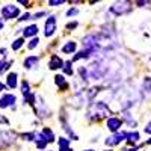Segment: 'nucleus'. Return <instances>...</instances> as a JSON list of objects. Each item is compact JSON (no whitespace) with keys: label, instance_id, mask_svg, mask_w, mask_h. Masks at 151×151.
I'll use <instances>...</instances> for the list:
<instances>
[{"label":"nucleus","instance_id":"7ed1b4c3","mask_svg":"<svg viewBox=\"0 0 151 151\" xmlns=\"http://www.w3.org/2000/svg\"><path fill=\"white\" fill-rule=\"evenodd\" d=\"M15 141H17V134L14 132H9V130L0 132V148H6V147L12 145Z\"/></svg>","mask_w":151,"mask_h":151},{"label":"nucleus","instance_id":"412c9836","mask_svg":"<svg viewBox=\"0 0 151 151\" xmlns=\"http://www.w3.org/2000/svg\"><path fill=\"white\" fill-rule=\"evenodd\" d=\"M21 92H23L24 98H26V97L30 94V86H29L27 82H23V83H21Z\"/></svg>","mask_w":151,"mask_h":151},{"label":"nucleus","instance_id":"4c0bfd02","mask_svg":"<svg viewBox=\"0 0 151 151\" xmlns=\"http://www.w3.org/2000/svg\"><path fill=\"white\" fill-rule=\"evenodd\" d=\"M137 150V147H133V148H130V150H127V151H136Z\"/></svg>","mask_w":151,"mask_h":151},{"label":"nucleus","instance_id":"6e6552de","mask_svg":"<svg viewBox=\"0 0 151 151\" xmlns=\"http://www.w3.org/2000/svg\"><path fill=\"white\" fill-rule=\"evenodd\" d=\"M15 101H17V98H15L14 94H5L2 98H0V107H2V109L9 107V106H11V107H14Z\"/></svg>","mask_w":151,"mask_h":151},{"label":"nucleus","instance_id":"dca6fc26","mask_svg":"<svg viewBox=\"0 0 151 151\" xmlns=\"http://www.w3.org/2000/svg\"><path fill=\"white\" fill-rule=\"evenodd\" d=\"M142 91L145 95H151V77H147L142 83Z\"/></svg>","mask_w":151,"mask_h":151},{"label":"nucleus","instance_id":"ea45409f","mask_svg":"<svg viewBox=\"0 0 151 151\" xmlns=\"http://www.w3.org/2000/svg\"><path fill=\"white\" fill-rule=\"evenodd\" d=\"M147 144H148V145H151V137H150V139L147 141Z\"/></svg>","mask_w":151,"mask_h":151},{"label":"nucleus","instance_id":"c756f323","mask_svg":"<svg viewBox=\"0 0 151 151\" xmlns=\"http://www.w3.org/2000/svg\"><path fill=\"white\" fill-rule=\"evenodd\" d=\"M77 26H79L77 21H73V23H68V24H67V29H76Z\"/></svg>","mask_w":151,"mask_h":151},{"label":"nucleus","instance_id":"4468645a","mask_svg":"<svg viewBox=\"0 0 151 151\" xmlns=\"http://www.w3.org/2000/svg\"><path fill=\"white\" fill-rule=\"evenodd\" d=\"M6 83H8V86L11 88V89L17 88V74L15 73H9L8 77H6Z\"/></svg>","mask_w":151,"mask_h":151},{"label":"nucleus","instance_id":"1a4fd4ad","mask_svg":"<svg viewBox=\"0 0 151 151\" xmlns=\"http://www.w3.org/2000/svg\"><path fill=\"white\" fill-rule=\"evenodd\" d=\"M35 110H36V115L40 116V118H45V116L50 115V110L45 106V103L42 101L41 97H38V107H35Z\"/></svg>","mask_w":151,"mask_h":151},{"label":"nucleus","instance_id":"473e14b6","mask_svg":"<svg viewBox=\"0 0 151 151\" xmlns=\"http://www.w3.org/2000/svg\"><path fill=\"white\" fill-rule=\"evenodd\" d=\"M45 15V12H38V14H35L32 18H41V17H44Z\"/></svg>","mask_w":151,"mask_h":151},{"label":"nucleus","instance_id":"ddd939ff","mask_svg":"<svg viewBox=\"0 0 151 151\" xmlns=\"http://www.w3.org/2000/svg\"><path fill=\"white\" fill-rule=\"evenodd\" d=\"M58 145H59V151H73L70 147V139H67V137L58 139Z\"/></svg>","mask_w":151,"mask_h":151},{"label":"nucleus","instance_id":"58836bf2","mask_svg":"<svg viewBox=\"0 0 151 151\" xmlns=\"http://www.w3.org/2000/svg\"><path fill=\"white\" fill-rule=\"evenodd\" d=\"M2 27H3V21H2V20H0V29H2Z\"/></svg>","mask_w":151,"mask_h":151},{"label":"nucleus","instance_id":"c85d7f7f","mask_svg":"<svg viewBox=\"0 0 151 151\" xmlns=\"http://www.w3.org/2000/svg\"><path fill=\"white\" fill-rule=\"evenodd\" d=\"M77 14H79V11L76 9V8H73V9L67 11V15H68V17H74V15H77Z\"/></svg>","mask_w":151,"mask_h":151},{"label":"nucleus","instance_id":"79ce46f5","mask_svg":"<svg viewBox=\"0 0 151 151\" xmlns=\"http://www.w3.org/2000/svg\"><path fill=\"white\" fill-rule=\"evenodd\" d=\"M106 151H112V150H106Z\"/></svg>","mask_w":151,"mask_h":151},{"label":"nucleus","instance_id":"2eb2a0df","mask_svg":"<svg viewBox=\"0 0 151 151\" xmlns=\"http://www.w3.org/2000/svg\"><path fill=\"white\" fill-rule=\"evenodd\" d=\"M55 83L58 86H60V89H67V88H68V83H67L64 76H56V77H55Z\"/></svg>","mask_w":151,"mask_h":151},{"label":"nucleus","instance_id":"9b49d317","mask_svg":"<svg viewBox=\"0 0 151 151\" xmlns=\"http://www.w3.org/2000/svg\"><path fill=\"white\" fill-rule=\"evenodd\" d=\"M48 68L50 70H59V68H64V62H62V59L56 55L52 56V59H50L48 62Z\"/></svg>","mask_w":151,"mask_h":151},{"label":"nucleus","instance_id":"9d476101","mask_svg":"<svg viewBox=\"0 0 151 151\" xmlns=\"http://www.w3.org/2000/svg\"><path fill=\"white\" fill-rule=\"evenodd\" d=\"M121 125H122V121L116 116H110L107 119V129L113 133H118V130L121 129Z\"/></svg>","mask_w":151,"mask_h":151},{"label":"nucleus","instance_id":"7c9ffc66","mask_svg":"<svg viewBox=\"0 0 151 151\" xmlns=\"http://www.w3.org/2000/svg\"><path fill=\"white\" fill-rule=\"evenodd\" d=\"M5 53H6V48H0V60L5 59V56H6Z\"/></svg>","mask_w":151,"mask_h":151},{"label":"nucleus","instance_id":"e433bc0d","mask_svg":"<svg viewBox=\"0 0 151 151\" xmlns=\"http://www.w3.org/2000/svg\"><path fill=\"white\" fill-rule=\"evenodd\" d=\"M20 5H29V2H26V0H20Z\"/></svg>","mask_w":151,"mask_h":151},{"label":"nucleus","instance_id":"20e7f679","mask_svg":"<svg viewBox=\"0 0 151 151\" xmlns=\"http://www.w3.org/2000/svg\"><path fill=\"white\" fill-rule=\"evenodd\" d=\"M132 6L129 2H116V3H113L110 6V12L113 15H124V14H127V12H130Z\"/></svg>","mask_w":151,"mask_h":151},{"label":"nucleus","instance_id":"2f4dec72","mask_svg":"<svg viewBox=\"0 0 151 151\" xmlns=\"http://www.w3.org/2000/svg\"><path fill=\"white\" fill-rule=\"evenodd\" d=\"M29 18H30V14H24V15H21L18 20H20V21H26V20H29Z\"/></svg>","mask_w":151,"mask_h":151},{"label":"nucleus","instance_id":"c9c22d12","mask_svg":"<svg viewBox=\"0 0 151 151\" xmlns=\"http://www.w3.org/2000/svg\"><path fill=\"white\" fill-rule=\"evenodd\" d=\"M2 91H5V85L0 82V92H2Z\"/></svg>","mask_w":151,"mask_h":151},{"label":"nucleus","instance_id":"f03ea898","mask_svg":"<svg viewBox=\"0 0 151 151\" xmlns=\"http://www.w3.org/2000/svg\"><path fill=\"white\" fill-rule=\"evenodd\" d=\"M106 74H107V65L101 59L94 60L92 64L88 67V76H89V79H92V80H101L103 77H106Z\"/></svg>","mask_w":151,"mask_h":151},{"label":"nucleus","instance_id":"cd10ccee","mask_svg":"<svg viewBox=\"0 0 151 151\" xmlns=\"http://www.w3.org/2000/svg\"><path fill=\"white\" fill-rule=\"evenodd\" d=\"M21 137H23V139H26V141H33V133H23Z\"/></svg>","mask_w":151,"mask_h":151},{"label":"nucleus","instance_id":"bb28decb","mask_svg":"<svg viewBox=\"0 0 151 151\" xmlns=\"http://www.w3.org/2000/svg\"><path fill=\"white\" fill-rule=\"evenodd\" d=\"M64 3H65L64 0H50L48 2L50 6H58V5H64Z\"/></svg>","mask_w":151,"mask_h":151},{"label":"nucleus","instance_id":"393cba45","mask_svg":"<svg viewBox=\"0 0 151 151\" xmlns=\"http://www.w3.org/2000/svg\"><path fill=\"white\" fill-rule=\"evenodd\" d=\"M47 144H48V142H47L45 139H44V141H38V142H36V148H38V150H44V148L47 147Z\"/></svg>","mask_w":151,"mask_h":151},{"label":"nucleus","instance_id":"a878e982","mask_svg":"<svg viewBox=\"0 0 151 151\" xmlns=\"http://www.w3.org/2000/svg\"><path fill=\"white\" fill-rule=\"evenodd\" d=\"M38 42H40V40H38V38H33V40L27 44V47L32 50V48H35V47H38Z\"/></svg>","mask_w":151,"mask_h":151},{"label":"nucleus","instance_id":"f3484780","mask_svg":"<svg viewBox=\"0 0 151 151\" xmlns=\"http://www.w3.org/2000/svg\"><path fill=\"white\" fill-rule=\"evenodd\" d=\"M62 52H64V53H73V52H76V42L74 41H68L64 47H62Z\"/></svg>","mask_w":151,"mask_h":151},{"label":"nucleus","instance_id":"423d86ee","mask_svg":"<svg viewBox=\"0 0 151 151\" xmlns=\"http://www.w3.org/2000/svg\"><path fill=\"white\" fill-rule=\"evenodd\" d=\"M56 26H58V21H56V17L55 15H50L45 23H44V36H52L56 30Z\"/></svg>","mask_w":151,"mask_h":151},{"label":"nucleus","instance_id":"5701e85b","mask_svg":"<svg viewBox=\"0 0 151 151\" xmlns=\"http://www.w3.org/2000/svg\"><path fill=\"white\" fill-rule=\"evenodd\" d=\"M62 70H64V73H65V74L71 76V74H73V64H71L70 60H68V62H65V64H64V68H62Z\"/></svg>","mask_w":151,"mask_h":151},{"label":"nucleus","instance_id":"a19ab883","mask_svg":"<svg viewBox=\"0 0 151 151\" xmlns=\"http://www.w3.org/2000/svg\"><path fill=\"white\" fill-rule=\"evenodd\" d=\"M85 151H94V150H85Z\"/></svg>","mask_w":151,"mask_h":151},{"label":"nucleus","instance_id":"f257e3e1","mask_svg":"<svg viewBox=\"0 0 151 151\" xmlns=\"http://www.w3.org/2000/svg\"><path fill=\"white\" fill-rule=\"evenodd\" d=\"M109 115H110V109L103 101H94V103H91L89 110H88V118H89L91 121H100L103 118H107Z\"/></svg>","mask_w":151,"mask_h":151},{"label":"nucleus","instance_id":"0eeeda50","mask_svg":"<svg viewBox=\"0 0 151 151\" xmlns=\"http://www.w3.org/2000/svg\"><path fill=\"white\" fill-rule=\"evenodd\" d=\"M124 139H127V133H125V132H118V133H115L113 136L107 137V139L104 141V144H106V145H109V147H113V145L121 144Z\"/></svg>","mask_w":151,"mask_h":151},{"label":"nucleus","instance_id":"72a5a7b5","mask_svg":"<svg viewBox=\"0 0 151 151\" xmlns=\"http://www.w3.org/2000/svg\"><path fill=\"white\" fill-rule=\"evenodd\" d=\"M0 122H2V124H9V119H6L5 116L0 115Z\"/></svg>","mask_w":151,"mask_h":151},{"label":"nucleus","instance_id":"b1692460","mask_svg":"<svg viewBox=\"0 0 151 151\" xmlns=\"http://www.w3.org/2000/svg\"><path fill=\"white\" fill-rule=\"evenodd\" d=\"M9 65H11V62H6V60H0V74H2V73H5V71L9 68Z\"/></svg>","mask_w":151,"mask_h":151},{"label":"nucleus","instance_id":"f8f14e48","mask_svg":"<svg viewBox=\"0 0 151 151\" xmlns=\"http://www.w3.org/2000/svg\"><path fill=\"white\" fill-rule=\"evenodd\" d=\"M38 56H29V58H26L24 59V68H27V70H30V68H33V67H36L38 65Z\"/></svg>","mask_w":151,"mask_h":151},{"label":"nucleus","instance_id":"f704fd0d","mask_svg":"<svg viewBox=\"0 0 151 151\" xmlns=\"http://www.w3.org/2000/svg\"><path fill=\"white\" fill-rule=\"evenodd\" d=\"M145 133H151V121L147 124V127H145Z\"/></svg>","mask_w":151,"mask_h":151},{"label":"nucleus","instance_id":"aec40b11","mask_svg":"<svg viewBox=\"0 0 151 151\" xmlns=\"http://www.w3.org/2000/svg\"><path fill=\"white\" fill-rule=\"evenodd\" d=\"M42 134H44V137L47 139V142H53V141H55V134H53V132L50 130V129L45 127V129L42 130Z\"/></svg>","mask_w":151,"mask_h":151},{"label":"nucleus","instance_id":"a211bd4d","mask_svg":"<svg viewBox=\"0 0 151 151\" xmlns=\"http://www.w3.org/2000/svg\"><path fill=\"white\" fill-rule=\"evenodd\" d=\"M36 33H38V27L35 26V24H32V26L26 27V29H24V32H23L24 36H35Z\"/></svg>","mask_w":151,"mask_h":151},{"label":"nucleus","instance_id":"6ab92c4d","mask_svg":"<svg viewBox=\"0 0 151 151\" xmlns=\"http://www.w3.org/2000/svg\"><path fill=\"white\" fill-rule=\"evenodd\" d=\"M137 141H139V133H137V132L127 133V142L129 144H136Z\"/></svg>","mask_w":151,"mask_h":151},{"label":"nucleus","instance_id":"4be33fe9","mask_svg":"<svg viewBox=\"0 0 151 151\" xmlns=\"http://www.w3.org/2000/svg\"><path fill=\"white\" fill-rule=\"evenodd\" d=\"M23 44H24V40H23V38H18V40H15L14 44H12V50H15V52H17V50H20L23 47Z\"/></svg>","mask_w":151,"mask_h":151},{"label":"nucleus","instance_id":"39448f33","mask_svg":"<svg viewBox=\"0 0 151 151\" xmlns=\"http://www.w3.org/2000/svg\"><path fill=\"white\" fill-rule=\"evenodd\" d=\"M20 15V9L15 5H6L2 8V17L5 20H12V18H17Z\"/></svg>","mask_w":151,"mask_h":151}]
</instances>
